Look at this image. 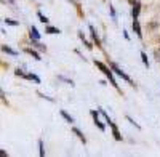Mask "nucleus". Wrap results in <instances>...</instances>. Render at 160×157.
Segmentation results:
<instances>
[{
	"label": "nucleus",
	"mask_w": 160,
	"mask_h": 157,
	"mask_svg": "<svg viewBox=\"0 0 160 157\" xmlns=\"http://www.w3.org/2000/svg\"><path fill=\"white\" fill-rule=\"evenodd\" d=\"M155 58H157V61L160 63V47H158V48L155 50Z\"/></svg>",
	"instance_id": "a878e982"
},
{
	"label": "nucleus",
	"mask_w": 160,
	"mask_h": 157,
	"mask_svg": "<svg viewBox=\"0 0 160 157\" xmlns=\"http://www.w3.org/2000/svg\"><path fill=\"white\" fill-rule=\"evenodd\" d=\"M90 32H91V37H93V40H95L96 47H98V48H102V47H101V40H99V37H98V32L95 31V28H93V26H90Z\"/></svg>",
	"instance_id": "0eeeda50"
},
{
	"label": "nucleus",
	"mask_w": 160,
	"mask_h": 157,
	"mask_svg": "<svg viewBox=\"0 0 160 157\" xmlns=\"http://www.w3.org/2000/svg\"><path fill=\"white\" fill-rule=\"evenodd\" d=\"M158 43H160V37H158Z\"/></svg>",
	"instance_id": "c85d7f7f"
},
{
	"label": "nucleus",
	"mask_w": 160,
	"mask_h": 157,
	"mask_svg": "<svg viewBox=\"0 0 160 157\" xmlns=\"http://www.w3.org/2000/svg\"><path fill=\"white\" fill-rule=\"evenodd\" d=\"M123 35H125L127 40H130V35H128V32H127V31H123Z\"/></svg>",
	"instance_id": "cd10ccee"
},
{
	"label": "nucleus",
	"mask_w": 160,
	"mask_h": 157,
	"mask_svg": "<svg viewBox=\"0 0 160 157\" xmlns=\"http://www.w3.org/2000/svg\"><path fill=\"white\" fill-rule=\"evenodd\" d=\"M5 23H7L8 26H19V23H18V21L11 19V18H5Z\"/></svg>",
	"instance_id": "aec40b11"
},
{
	"label": "nucleus",
	"mask_w": 160,
	"mask_h": 157,
	"mask_svg": "<svg viewBox=\"0 0 160 157\" xmlns=\"http://www.w3.org/2000/svg\"><path fill=\"white\" fill-rule=\"evenodd\" d=\"M58 78H59V80H62V82H66V84H69L71 87H74V82L71 80V78H66V77H62V75H59Z\"/></svg>",
	"instance_id": "412c9836"
},
{
	"label": "nucleus",
	"mask_w": 160,
	"mask_h": 157,
	"mask_svg": "<svg viewBox=\"0 0 160 157\" xmlns=\"http://www.w3.org/2000/svg\"><path fill=\"white\" fill-rule=\"evenodd\" d=\"M72 132H74V133L77 135V138H78V139H80V141H82L83 144H85V143H87V138H85V135H83L82 132H80V130H78L77 127H72Z\"/></svg>",
	"instance_id": "9d476101"
},
{
	"label": "nucleus",
	"mask_w": 160,
	"mask_h": 157,
	"mask_svg": "<svg viewBox=\"0 0 160 157\" xmlns=\"http://www.w3.org/2000/svg\"><path fill=\"white\" fill-rule=\"evenodd\" d=\"M106 122H108V124H109V127L112 128V135H114V138H115L117 141H122V135H120V132H118V127H117V125H115L111 119H108Z\"/></svg>",
	"instance_id": "7ed1b4c3"
},
{
	"label": "nucleus",
	"mask_w": 160,
	"mask_h": 157,
	"mask_svg": "<svg viewBox=\"0 0 160 157\" xmlns=\"http://www.w3.org/2000/svg\"><path fill=\"white\" fill-rule=\"evenodd\" d=\"M38 154H40V157H43L45 155V149H43V141L42 139H38Z\"/></svg>",
	"instance_id": "f3484780"
},
{
	"label": "nucleus",
	"mask_w": 160,
	"mask_h": 157,
	"mask_svg": "<svg viewBox=\"0 0 160 157\" xmlns=\"http://www.w3.org/2000/svg\"><path fill=\"white\" fill-rule=\"evenodd\" d=\"M69 2H72V0H69Z\"/></svg>",
	"instance_id": "c756f323"
},
{
	"label": "nucleus",
	"mask_w": 160,
	"mask_h": 157,
	"mask_svg": "<svg viewBox=\"0 0 160 157\" xmlns=\"http://www.w3.org/2000/svg\"><path fill=\"white\" fill-rule=\"evenodd\" d=\"M133 31H135V34L142 38V31H141V26H139V21L138 19H133Z\"/></svg>",
	"instance_id": "6e6552de"
},
{
	"label": "nucleus",
	"mask_w": 160,
	"mask_h": 157,
	"mask_svg": "<svg viewBox=\"0 0 160 157\" xmlns=\"http://www.w3.org/2000/svg\"><path fill=\"white\" fill-rule=\"evenodd\" d=\"M127 120H128L130 124H133V125H135V127H136L138 130H141V127H139V124H136V122H135V120H133V119H131V117H130V115H127Z\"/></svg>",
	"instance_id": "4be33fe9"
},
{
	"label": "nucleus",
	"mask_w": 160,
	"mask_h": 157,
	"mask_svg": "<svg viewBox=\"0 0 160 157\" xmlns=\"http://www.w3.org/2000/svg\"><path fill=\"white\" fill-rule=\"evenodd\" d=\"M32 42V47H35L38 51H47V47L43 43H40V40H31Z\"/></svg>",
	"instance_id": "4468645a"
},
{
	"label": "nucleus",
	"mask_w": 160,
	"mask_h": 157,
	"mask_svg": "<svg viewBox=\"0 0 160 157\" xmlns=\"http://www.w3.org/2000/svg\"><path fill=\"white\" fill-rule=\"evenodd\" d=\"M37 16H38V19L42 21L43 24H48V23H50V21H48V18H47V16H43V15H42V13H40V11H37Z\"/></svg>",
	"instance_id": "6ab92c4d"
},
{
	"label": "nucleus",
	"mask_w": 160,
	"mask_h": 157,
	"mask_svg": "<svg viewBox=\"0 0 160 157\" xmlns=\"http://www.w3.org/2000/svg\"><path fill=\"white\" fill-rule=\"evenodd\" d=\"M91 117H93V122H95V125L101 130V132H106V125L98 119V111H91Z\"/></svg>",
	"instance_id": "20e7f679"
},
{
	"label": "nucleus",
	"mask_w": 160,
	"mask_h": 157,
	"mask_svg": "<svg viewBox=\"0 0 160 157\" xmlns=\"http://www.w3.org/2000/svg\"><path fill=\"white\" fill-rule=\"evenodd\" d=\"M127 2H128V3H130V5H131V7H133V5H135V3H136V2H138V0H127Z\"/></svg>",
	"instance_id": "bb28decb"
},
{
	"label": "nucleus",
	"mask_w": 160,
	"mask_h": 157,
	"mask_svg": "<svg viewBox=\"0 0 160 157\" xmlns=\"http://www.w3.org/2000/svg\"><path fill=\"white\" fill-rule=\"evenodd\" d=\"M109 11H111V15H112V18L115 19V10H114V7H112V5H109Z\"/></svg>",
	"instance_id": "393cba45"
},
{
	"label": "nucleus",
	"mask_w": 160,
	"mask_h": 157,
	"mask_svg": "<svg viewBox=\"0 0 160 157\" xmlns=\"http://www.w3.org/2000/svg\"><path fill=\"white\" fill-rule=\"evenodd\" d=\"M37 95H38V96H42V98H43V99H47V101H50V103H53V101H55V99H53V98H50V96H45L43 93H40V91H38Z\"/></svg>",
	"instance_id": "b1692460"
},
{
	"label": "nucleus",
	"mask_w": 160,
	"mask_h": 157,
	"mask_svg": "<svg viewBox=\"0 0 160 157\" xmlns=\"http://www.w3.org/2000/svg\"><path fill=\"white\" fill-rule=\"evenodd\" d=\"M78 38H80V40H82V42L85 43V47H87L88 50H93V43L87 40V38H85V35H83V32H78Z\"/></svg>",
	"instance_id": "f8f14e48"
},
{
	"label": "nucleus",
	"mask_w": 160,
	"mask_h": 157,
	"mask_svg": "<svg viewBox=\"0 0 160 157\" xmlns=\"http://www.w3.org/2000/svg\"><path fill=\"white\" fill-rule=\"evenodd\" d=\"M141 8H142V5H141V2L138 0V2L133 5V10H131V16H133V19H138L139 13H141Z\"/></svg>",
	"instance_id": "39448f33"
},
{
	"label": "nucleus",
	"mask_w": 160,
	"mask_h": 157,
	"mask_svg": "<svg viewBox=\"0 0 160 157\" xmlns=\"http://www.w3.org/2000/svg\"><path fill=\"white\" fill-rule=\"evenodd\" d=\"M59 114L62 115V119H64L66 122H68V124H74V122H75V120H74V117H72V115H69L66 111H59Z\"/></svg>",
	"instance_id": "ddd939ff"
},
{
	"label": "nucleus",
	"mask_w": 160,
	"mask_h": 157,
	"mask_svg": "<svg viewBox=\"0 0 160 157\" xmlns=\"http://www.w3.org/2000/svg\"><path fill=\"white\" fill-rule=\"evenodd\" d=\"M45 32H47V34H59L61 31H59L58 28H53V26H47V29H45Z\"/></svg>",
	"instance_id": "dca6fc26"
},
{
	"label": "nucleus",
	"mask_w": 160,
	"mask_h": 157,
	"mask_svg": "<svg viewBox=\"0 0 160 157\" xmlns=\"http://www.w3.org/2000/svg\"><path fill=\"white\" fill-rule=\"evenodd\" d=\"M109 66H111V69H112V71H114V72H115V74H117L118 77H122V78H123L125 82H128V84H130L131 87H135V82L131 80V77H130V75H127V74H125V72L122 71V68H120V66H118L117 63L111 61V63H109Z\"/></svg>",
	"instance_id": "f03ea898"
},
{
	"label": "nucleus",
	"mask_w": 160,
	"mask_h": 157,
	"mask_svg": "<svg viewBox=\"0 0 160 157\" xmlns=\"http://www.w3.org/2000/svg\"><path fill=\"white\" fill-rule=\"evenodd\" d=\"M141 59H142V63H144V66L149 68V59H148V55H146L144 51H141Z\"/></svg>",
	"instance_id": "a211bd4d"
},
{
	"label": "nucleus",
	"mask_w": 160,
	"mask_h": 157,
	"mask_svg": "<svg viewBox=\"0 0 160 157\" xmlns=\"http://www.w3.org/2000/svg\"><path fill=\"white\" fill-rule=\"evenodd\" d=\"M24 78H28V80H32V82H35V84H40V78H38L35 74H31V72H29V74H26Z\"/></svg>",
	"instance_id": "2eb2a0df"
},
{
	"label": "nucleus",
	"mask_w": 160,
	"mask_h": 157,
	"mask_svg": "<svg viewBox=\"0 0 160 157\" xmlns=\"http://www.w3.org/2000/svg\"><path fill=\"white\" fill-rule=\"evenodd\" d=\"M95 66L106 75V77H108L109 78V80H111V84H112V87L115 88V90H118L120 91V88H118V85H117V82H115V78H114V71L111 69V68H108V66H106V64L104 63H101V61H98V59H95ZM120 93H122V91H120Z\"/></svg>",
	"instance_id": "f257e3e1"
},
{
	"label": "nucleus",
	"mask_w": 160,
	"mask_h": 157,
	"mask_svg": "<svg viewBox=\"0 0 160 157\" xmlns=\"http://www.w3.org/2000/svg\"><path fill=\"white\" fill-rule=\"evenodd\" d=\"M29 38H31V40H40V34H38L35 26H31V29H29Z\"/></svg>",
	"instance_id": "423d86ee"
},
{
	"label": "nucleus",
	"mask_w": 160,
	"mask_h": 157,
	"mask_svg": "<svg viewBox=\"0 0 160 157\" xmlns=\"http://www.w3.org/2000/svg\"><path fill=\"white\" fill-rule=\"evenodd\" d=\"M24 51H26L28 55H31V56H32L35 61H40V55L35 51V48H24Z\"/></svg>",
	"instance_id": "1a4fd4ad"
},
{
	"label": "nucleus",
	"mask_w": 160,
	"mask_h": 157,
	"mask_svg": "<svg viewBox=\"0 0 160 157\" xmlns=\"http://www.w3.org/2000/svg\"><path fill=\"white\" fill-rule=\"evenodd\" d=\"M2 51H3V53H7V55H11V56H16V55H18V51L13 50V48H10L8 45H2Z\"/></svg>",
	"instance_id": "9b49d317"
},
{
	"label": "nucleus",
	"mask_w": 160,
	"mask_h": 157,
	"mask_svg": "<svg viewBox=\"0 0 160 157\" xmlns=\"http://www.w3.org/2000/svg\"><path fill=\"white\" fill-rule=\"evenodd\" d=\"M15 75H18V77H26V72H24L22 69H19V68H18V69L15 71Z\"/></svg>",
	"instance_id": "5701e85b"
}]
</instances>
